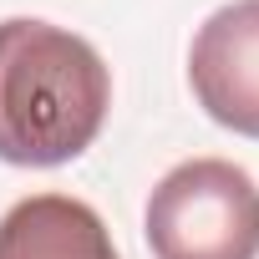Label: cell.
Returning <instances> with one entry per match:
<instances>
[{"label": "cell", "instance_id": "obj_4", "mask_svg": "<svg viewBox=\"0 0 259 259\" xmlns=\"http://www.w3.org/2000/svg\"><path fill=\"white\" fill-rule=\"evenodd\" d=\"M0 259H122L102 213L71 193H31L0 219Z\"/></svg>", "mask_w": 259, "mask_h": 259}, {"label": "cell", "instance_id": "obj_3", "mask_svg": "<svg viewBox=\"0 0 259 259\" xmlns=\"http://www.w3.org/2000/svg\"><path fill=\"white\" fill-rule=\"evenodd\" d=\"M188 81L219 127L259 138V0H229L198 26Z\"/></svg>", "mask_w": 259, "mask_h": 259}, {"label": "cell", "instance_id": "obj_2", "mask_svg": "<svg viewBox=\"0 0 259 259\" xmlns=\"http://www.w3.org/2000/svg\"><path fill=\"white\" fill-rule=\"evenodd\" d=\"M153 259H259V183L229 158L168 168L148 198Z\"/></svg>", "mask_w": 259, "mask_h": 259}, {"label": "cell", "instance_id": "obj_1", "mask_svg": "<svg viewBox=\"0 0 259 259\" xmlns=\"http://www.w3.org/2000/svg\"><path fill=\"white\" fill-rule=\"evenodd\" d=\"M112 107V71L92 41L36 16L0 21V163L61 168L81 158Z\"/></svg>", "mask_w": 259, "mask_h": 259}]
</instances>
